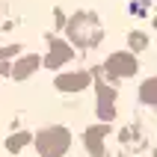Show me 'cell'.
I'll return each mask as SVG.
<instances>
[{
    "label": "cell",
    "instance_id": "3",
    "mask_svg": "<svg viewBox=\"0 0 157 157\" xmlns=\"http://www.w3.org/2000/svg\"><path fill=\"white\" fill-rule=\"evenodd\" d=\"M51 48H53V51L48 53V65H51V68H56L59 62H65L71 56V48H68V44H62V42H53Z\"/></svg>",
    "mask_w": 157,
    "mask_h": 157
},
{
    "label": "cell",
    "instance_id": "2",
    "mask_svg": "<svg viewBox=\"0 0 157 157\" xmlns=\"http://www.w3.org/2000/svg\"><path fill=\"white\" fill-rule=\"evenodd\" d=\"M133 71H136V59L131 53H116V56L107 59V74L110 77H131Z\"/></svg>",
    "mask_w": 157,
    "mask_h": 157
},
{
    "label": "cell",
    "instance_id": "7",
    "mask_svg": "<svg viewBox=\"0 0 157 157\" xmlns=\"http://www.w3.org/2000/svg\"><path fill=\"white\" fill-rule=\"evenodd\" d=\"M27 140H33V136H30V133H18V136H12V142H9V148H12V151H18V148H21V145H24Z\"/></svg>",
    "mask_w": 157,
    "mask_h": 157
},
{
    "label": "cell",
    "instance_id": "8",
    "mask_svg": "<svg viewBox=\"0 0 157 157\" xmlns=\"http://www.w3.org/2000/svg\"><path fill=\"white\" fill-rule=\"evenodd\" d=\"M142 98H148V104H154V80H148L142 86Z\"/></svg>",
    "mask_w": 157,
    "mask_h": 157
},
{
    "label": "cell",
    "instance_id": "4",
    "mask_svg": "<svg viewBox=\"0 0 157 157\" xmlns=\"http://www.w3.org/2000/svg\"><path fill=\"white\" fill-rule=\"evenodd\" d=\"M86 83H89V74H65V77L56 80L59 89H83Z\"/></svg>",
    "mask_w": 157,
    "mask_h": 157
},
{
    "label": "cell",
    "instance_id": "5",
    "mask_svg": "<svg viewBox=\"0 0 157 157\" xmlns=\"http://www.w3.org/2000/svg\"><path fill=\"white\" fill-rule=\"evenodd\" d=\"M36 65H39V56H24V59L15 65V71H12V77H27V74H33L36 71Z\"/></svg>",
    "mask_w": 157,
    "mask_h": 157
},
{
    "label": "cell",
    "instance_id": "6",
    "mask_svg": "<svg viewBox=\"0 0 157 157\" xmlns=\"http://www.w3.org/2000/svg\"><path fill=\"white\" fill-rule=\"evenodd\" d=\"M98 92H101V119H113V107H110L113 92L110 89H98Z\"/></svg>",
    "mask_w": 157,
    "mask_h": 157
},
{
    "label": "cell",
    "instance_id": "1",
    "mask_svg": "<svg viewBox=\"0 0 157 157\" xmlns=\"http://www.w3.org/2000/svg\"><path fill=\"white\" fill-rule=\"evenodd\" d=\"M68 145H71V140H68V131L65 128H48L36 140V148H39L42 157H62Z\"/></svg>",
    "mask_w": 157,
    "mask_h": 157
}]
</instances>
